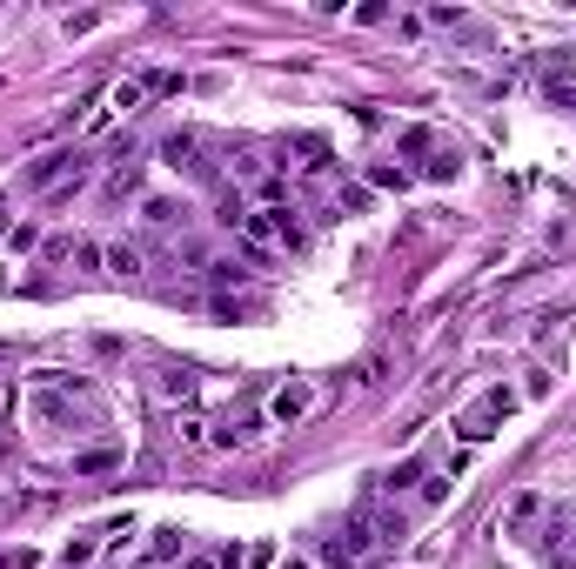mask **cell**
Here are the masks:
<instances>
[{"label": "cell", "instance_id": "6da1fadb", "mask_svg": "<svg viewBox=\"0 0 576 569\" xmlns=\"http://www.w3.org/2000/svg\"><path fill=\"white\" fill-rule=\"evenodd\" d=\"M67 181H81V154H74V148H54V154H41V161H27V168H21L27 195H47V188H67Z\"/></svg>", "mask_w": 576, "mask_h": 569}, {"label": "cell", "instance_id": "7a4b0ae2", "mask_svg": "<svg viewBox=\"0 0 576 569\" xmlns=\"http://www.w3.org/2000/svg\"><path fill=\"white\" fill-rule=\"evenodd\" d=\"M369 549H376V509H355L349 523H342V536L322 543V556H329V563H355V556H369Z\"/></svg>", "mask_w": 576, "mask_h": 569}, {"label": "cell", "instance_id": "3957f363", "mask_svg": "<svg viewBox=\"0 0 576 569\" xmlns=\"http://www.w3.org/2000/svg\"><path fill=\"white\" fill-rule=\"evenodd\" d=\"M510 409H516V395H510V389H489L483 402H476V409L456 422V436H463V442H489V436H496V422L510 416Z\"/></svg>", "mask_w": 576, "mask_h": 569}, {"label": "cell", "instance_id": "277c9868", "mask_svg": "<svg viewBox=\"0 0 576 569\" xmlns=\"http://www.w3.org/2000/svg\"><path fill=\"white\" fill-rule=\"evenodd\" d=\"M309 402H315L309 382H282V389L268 395V416H275V422H302V416H309Z\"/></svg>", "mask_w": 576, "mask_h": 569}, {"label": "cell", "instance_id": "5b68a950", "mask_svg": "<svg viewBox=\"0 0 576 569\" xmlns=\"http://www.w3.org/2000/svg\"><path fill=\"white\" fill-rule=\"evenodd\" d=\"M543 556H550L556 569H576V536H570V516H550V529H543Z\"/></svg>", "mask_w": 576, "mask_h": 569}, {"label": "cell", "instance_id": "8992f818", "mask_svg": "<svg viewBox=\"0 0 576 569\" xmlns=\"http://www.w3.org/2000/svg\"><path fill=\"white\" fill-rule=\"evenodd\" d=\"M195 154H201V141H195V134H168V141H161V161H168V168H195V175H208V168H201Z\"/></svg>", "mask_w": 576, "mask_h": 569}, {"label": "cell", "instance_id": "52a82bcc", "mask_svg": "<svg viewBox=\"0 0 576 569\" xmlns=\"http://www.w3.org/2000/svg\"><path fill=\"white\" fill-rule=\"evenodd\" d=\"M108 101H114V114H141L155 101V88H148V74H134V81H121V88L108 94Z\"/></svg>", "mask_w": 576, "mask_h": 569}, {"label": "cell", "instance_id": "ba28073f", "mask_svg": "<svg viewBox=\"0 0 576 569\" xmlns=\"http://www.w3.org/2000/svg\"><path fill=\"white\" fill-rule=\"evenodd\" d=\"M255 422H262V416H255V409H242V416L215 422V436H208V442H215V449H235V442H248V436H255Z\"/></svg>", "mask_w": 576, "mask_h": 569}, {"label": "cell", "instance_id": "9c48e42d", "mask_svg": "<svg viewBox=\"0 0 576 569\" xmlns=\"http://www.w3.org/2000/svg\"><path fill=\"white\" fill-rule=\"evenodd\" d=\"M181 215H188V208H181V201H168V195H148V201H141V221H148V228H181Z\"/></svg>", "mask_w": 576, "mask_h": 569}, {"label": "cell", "instance_id": "30bf717a", "mask_svg": "<svg viewBox=\"0 0 576 569\" xmlns=\"http://www.w3.org/2000/svg\"><path fill=\"white\" fill-rule=\"evenodd\" d=\"M536 516H543V496H536V489H523V496L510 503V516H503V529H530Z\"/></svg>", "mask_w": 576, "mask_h": 569}, {"label": "cell", "instance_id": "8fae6325", "mask_svg": "<svg viewBox=\"0 0 576 569\" xmlns=\"http://www.w3.org/2000/svg\"><path fill=\"white\" fill-rule=\"evenodd\" d=\"M181 543H188L181 529H155V536H148V563H168V556H181Z\"/></svg>", "mask_w": 576, "mask_h": 569}, {"label": "cell", "instance_id": "7c38bea8", "mask_svg": "<svg viewBox=\"0 0 576 569\" xmlns=\"http://www.w3.org/2000/svg\"><path fill=\"white\" fill-rule=\"evenodd\" d=\"M422 476H429V462H422V456L396 462V469H389V496H402V489H409V482H422Z\"/></svg>", "mask_w": 576, "mask_h": 569}, {"label": "cell", "instance_id": "4fadbf2b", "mask_svg": "<svg viewBox=\"0 0 576 569\" xmlns=\"http://www.w3.org/2000/svg\"><path fill=\"white\" fill-rule=\"evenodd\" d=\"M108 268H114V275H141V248H134V241H114Z\"/></svg>", "mask_w": 576, "mask_h": 569}, {"label": "cell", "instance_id": "5bb4252c", "mask_svg": "<svg viewBox=\"0 0 576 569\" xmlns=\"http://www.w3.org/2000/svg\"><path fill=\"white\" fill-rule=\"evenodd\" d=\"M34 422H74V409H67V402H61V395H34Z\"/></svg>", "mask_w": 576, "mask_h": 569}, {"label": "cell", "instance_id": "9a60e30c", "mask_svg": "<svg viewBox=\"0 0 576 569\" xmlns=\"http://www.w3.org/2000/svg\"><path fill=\"white\" fill-rule=\"evenodd\" d=\"M369 181H376V188H396V195H402L416 175H409V168H396V161H376V168H369Z\"/></svg>", "mask_w": 576, "mask_h": 569}, {"label": "cell", "instance_id": "2e32d148", "mask_svg": "<svg viewBox=\"0 0 576 569\" xmlns=\"http://www.w3.org/2000/svg\"><path fill=\"white\" fill-rule=\"evenodd\" d=\"M161 395H181V402H188V395H195V369H161Z\"/></svg>", "mask_w": 576, "mask_h": 569}, {"label": "cell", "instance_id": "e0dca14e", "mask_svg": "<svg viewBox=\"0 0 576 569\" xmlns=\"http://www.w3.org/2000/svg\"><path fill=\"white\" fill-rule=\"evenodd\" d=\"M94 549H101L94 536H74V543L61 549V563H67V569H88V563H94Z\"/></svg>", "mask_w": 576, "mask_h": 569}, {"label": "cell", "instance_id": "ac0fdd59", "mask_svg": "<svg viewBox=\"0 0 576 569\" xmlns=\"http://www.w3.org/2000/svg\"><path fill=\"white\" fill-rule=\"evenodd\" d=\"M449 476H456V469H443V476L429 469V476H422V503H429V509H436V503H443V496H449Z\"/></svg>", "mask_w": 576, "mask_h": 569}, {"label": "cell", "instance_id": "d6986e66", "mask_svg": "<svg viewBox=\"0 0 576 569\" xmlns=\"http://www.w3.org/2000/svg\"><path fill=\"white\" fill-rule=\"evenodd\" d=\"M74 469H81V476H101V469H114V449H88V456H74Z\"/></svg>", "mask_w": 576, "mask_h": 569}, {"label": "cell", "instance_id": "ffe728a7", "mask_svg": "<svg viewBox=\"0 0 576 569\" xmlns=\"http://www.w3.org/2000/svg\"><path fill=\"white\" fill-rule=\"evenodd\" d=\"M456 168H463V161H456V148H443V154H436V161H429V168H422V175H429V181H449V175H456Z\"/></svg>", "mask_w": 576, "mask_h": 569}, {"label": "cell", "instance_id": "44dd1931", "mask_svg": "<svg viewBox=\"0 0 576 569\" xmlns=\"http://www.w3.org/2000/svg\"><path fill=\"white\" fill-rule=\"evenodd\" d=\"M34 241H41V228H34V221H21V228H14V235H7V248H14V255H27V248H34Z\"/></svg>", "mask_w": 576, "mask_h": 569}, {"label": "cell", "instance_id": "7402d4cb", "mask_svg": "<svg viewBox=\"0 0 576 569\" xmlns=\"http://www.w3.org/2000/svg\"><path fill=\"white\" fill-rule=\"evenodd\" d=\"M429 141H436L429 128H409V134H402V154H429Z\"/></svg>", "mask_w": 576, "mask_h": 569}, {"label": "cell", "instance_id": "603a6c76", "mask_svg": "<svg viewBox=\"0 0 576 569\" xmlns=\"http://www.w3.org/2000/svg\"><path fill=\"white\" fill-rule=\"evenodd\" d=\"M74 262H81V268H101V262H108V248H94V241H81V248H74Z\"/></svg>", "mask_w": 576, "mask_h": 569}, {"label": "cell", "instance_id": "cb8c5ba5", "mask_svg": "<svg viewBox=\"0 0 576 569\" xmlns=\"http://www.w3.org/2000/svg\"><path fill=\"white\" fill-rule=\"evenodd\" d=\"M275 569H309V563H302V556H288V563H275Z\"/></svg>", "mask_w": 576, "mask_h": 569}]
</instances>
